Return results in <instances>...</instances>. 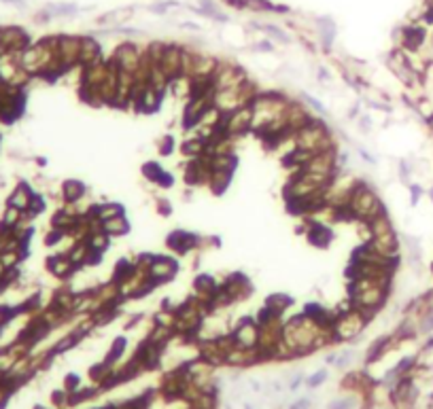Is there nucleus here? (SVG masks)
<instances>
[{
  "label": "nucleus",
  "mask_w": 433,
  "mask_h": 409,
  "mask_svg": "<svg viewBox=\"0 0 433 409\" xmlns=\"http://www.w3.org/2000/svg\"><path fill=\"white\" fill-rule=\"evenodd\" d=\"M155 64L162 68V72L170 81L180 77V72H183V49H178L176 45H166Z\"/></svg>",
  "instance_id": "nucleus-2"
},
{
  "label": "nucleus",
  "mask_w": 433,
  "mask_h": 409,
  "mask_svg": "<svg viewBox=\"0 0 433 409\" xmlns=\"http://www.w3.org/2000/svg\"><path fill=\"white\" fill-rule=\"evenodd\" d=\"M227 5H232V7H238V9H244L246 7V0H225Z\"/></svg>",
  "instance_id": "nucleus-21"
},
{
  "label": "nucleus",
  "mask_w": 433,
  "mask_h": 409,
  "mask_svg": "<svg viewBox=\"0 0 433 409\" xmlns=\"http://www.w3.org/2000/svg\"><path fill=\"white\" fill-rule=\"evenodd\" d=\"M304 100H306V102H308V104H310L312 108H315V111H321V113H325V108H323V104H319L317 100H312V98H308V95H306V98H304Z\"/></svg>",
  "instance_id": "nucleus-20"
},
{
  "label": "nucleus",
  "mask_w": 433,
  "mask_h": 409,
  "mask_svg": "<svg viewBox=\"0 0 433 409\" xmlns=\"http://www.w3.org/2000/svg\"><path fill=\"white\" fill-rule=\"evenodd\" d=\"M198 240L191 235V233H185V231H174L170 237H168V246L174 248L176 252H187L189 248L196 246Z\"/></svg>",
  "instance_id": "nucleus-10"
},
{
  "label": "nucleus",
  "mask_w": 433,
  "mask_h": 409,
  "mask_svg": "<svg viewBox=\"0 0 433 409\" xmlns=\"http://www.w3.org/2000/svg\"><path fill=\"white\" fill-rule=\"evenodd\" d=\"M96 62H102V51L100 45L94 39H81V51H79V64L85 68Z\"/></svg>",
  "instance_id": "nucleus-7"
},
{
  "label": "nucleus",
  "mask_w": 433,
  "mask_h": 409,
  "mask_svg": "<svg viewBox=\"0 0 433 409\" xmlns=\"http://www.w3.org/2000/svg\"><path fill=\"white\" fill-rule=\"evenodd\" d=\"M367 316L363 314V312H359V310H351V312H344L342 316L335 318L333 322V335L335 337H340V339H348V337H353V335H357L361 329H363V324H365Z\"/></svg>",
  "instance_id": "nucleus-1"
},
{
  "label": "nucleus",
  "mask_w": 433,
  "mask_h": 409,
  "mask_svg": "<svg viewBox=\"0 0 433 409\" xmlns=\"http://www.w3.org/2000/svg\"><path fill=\"white\" fill-rule=\"evenodd\" d=\"M429 195H431V199H433V189H431V191H429Z\"/></svg>",
  "instance_id": "nucleus-24"
},
{
  "label": "nucleus",
  "mask_w": 433,
  "mask_h": 409,
  "mask_svg": "<svg viewBox=\"0 0 433 409\" xmlns=\"http://www.w3.org/2000/svg\"><path fill=\"white\" fill-rule=\"evenodd\" d=\"M425 41V30L420 28V26H410V28H406L404 30V45H406V49H418L420 45H423Z\"/></svg>",
  "instance_id": "nucleus-11"
},
{
  "label": "nucleus",
  "mask_w": 433,
  "mask_h": 409,
  "mask_svg": "<svg viewBox=\"0 0 433 409\" xmlns=\"http://www.w3.org/2000/svg\"><path fill=\"white\" fill-rule=\"evenodd\" d=\"M261 30H263V32H268L270 36H274V39H276V41H281V43H287V41H289V39H287V34H285V32H281L276 26H261Z\"/></svg>",
  "instance_id": "nucleus-18"
},
{
  "label": "nucleus",
  "mask_w": 433,
  "mask_h": 409,
  "mask_svg": "<svg viewBox=\"0 0 433 409\" xmlns=\"http://www.w3.org/2000/svg\"><path fill=\"white\" fill-rule=\"evenodd\" d=\"M144 174H149L147 178H151V180H155V183H158L160 176L164 174V170H162L158 163H147V165H144Z\"/></svg>",
  "instance_id": "nucleus-17"
},
{
  "label": "nucleus",
  "mask_w": 433,
  "mask_h": 409,
  "mask_svg": "<svg viewBox=\"0 0 433 409\" xmlns=\"http://www.w3.org/2000/svg\"><path fill=\"white\" fill-rule=\"evenodd\" d=\"M147 274H149V278L158 284V282H166V280H170L172 276L176 274V263L172 259H164V257H158V259H153L149 263V267H147Z\"/></svg>",
  "instance_id": "nucleus-4"
},
{
  "label": "nucleus",
  "mask_w": 433,
  "mask_h": 409,
  "mask_svg": "<svg viewBox=\"0 0 433 409\" xmlns=\"http://www.w3.org/2000/svg\"><path fill=\"white\" fill-rule=\"evenodd\" d=\"M121 206L119 203H104V206H96L91 208V214L96 216L98 221H108V219H115V216H121Z\"/></svg>",
  "instance_id": "nucleus-14"
},
{
  "label": "nucleus",
  "mask_w": 433,
  "mask_h": 409,
  "mask_svg": "<svg viewBox=\"0 0 433 409\" xmlns=\"http://www.w3.org/2000/svg\"><path fill=\"white\" fill-rule=\"evenodd\" d=\"M32 197H34V193H32V191H30L26 185H19V187L13 191V193L9 195L7 206H13V208H17V210H21V212H28Z\"/></svg>",
  "instance_id": "nucleus-9"
},
{
  "label": "nucleus",
  "mask_w": 433,
  "mask_h": 409,
  "mask_svg": "<svg viewBox=\"0 0 433 409\" xmlns=\"http://www.w3.org/2000/svg\"><path fill=\"white\" fill-rule=\"evenodd\" d=\"M308 240L315 246H327L329 240H331V231L325 225H312L310 231H308Z\"/></svg>",
  "instance_id": "nucleus-13"
},
{
  "label": "nucleus",
  "mask_w": 433,
  "mask_h": 409,
  "mask_svg": "<svg viewBox=\"0 0 433 409\" xmlns=\"http://www.w3.org/2000/svg\"><path fill=\"white\" fill-rule=\"evenodd\" d=\"M433 329V310H429L420 320V331H431Z\"/></svg>",
  "instance_id": "nucleus-19"
},
{
  "label": "nucleus",
  "mask_w": 433,
  "mask_h": 409,
  "mask_svg": "<svg viewBox=\"0 0 433 409\" xmlns=\"http://www.w3.org/2000/svg\"><path fill=\"white\" fill-rule=\"evenodd\" d=\"M234 339L238 344V348H253L259 342V329L253 320H242V324L236 329Z\"/></svg>",
  "instance_id": "nucleus-6"
},
{
  "label": "nucleus",
  "mask_w": 433,
  "mask_h": 409,
  "mask_svg": "<svg viewBox=\"0 0 433 409\" xmlns=\"http://www.w3.org/2000/svg\"><path fill=\"white\" fill-rule=\"evenodd\" d=\"M412 193H414V195H412V201H418V195H420V189H418V187H412Z\"/></svg>",
  "instance_id": "nucleus-22"
},
{
  "label": "nucleus",
  "mask_w": 433,
  "mask_h": 409,
  "mask_svg": "<svg viewBox=\"0 0 433 409\" xmlns=\"http://www.w3.org/2000/svg\"><path fill=\"white\" fill-rule=\"evenodd\" d=\"M289 305H291V299H289L287 295H283V293L270 295V297H268V301H266V308H268L270 312H274L276 316L283 314V312H285Z\"/></svg>",
  "instance_id": "nucleus-16"
},
{
  "label": "nucleus",
  "mask_w": 433,
  "mask_h": 409,
  "mask_svg": "<svg viewBox=\"0 0 433 409\" xmlns=\"http://www.w3.org/2000/svg\"><path fill=\"white\" fill-rule=\"evenodd\" d=\"M102 231L108 235H123L128 231V221L123 216H115V219H108L102 223Z\"/></svg>",
  "instance_id": "nucleus-15"
},
{
  "label": "nucleus",
  "mask_w": 433,
  "mask_h": 409,
  "mask_svg": "<svg viewBox=\"0 0 433 409\" xmlns=\"http://www.w3.org/2000/svg\"><path fill=\"white\" fill-rule=\"evenodd\" d=\"M62 191H64V199L68 203H75V201H79L83 195H85V185L79 183V180H66Z\"/></svg>",
  "instance_id": "nucleus-12"
},
{
  "label": "nucleus",
  "mask_w": 433,
  "mask_h": 409,
  "mask_svg": "<svg viewBox=\"0 0 433 409\" xmlns=\"http://www.w3.org/2000/svg\"><path fill=\"white\" fill-rule=\"evenodd\" d=\"M429 125H431V127H433V117H429Z\"/></svg>",
  "instance_id": "nucleus-23"
},
{
  "label": "nucleus",
  "mask_w": 433,
  "mask_h": 409,
  "mask_svg": "<svg viewBox=\"0 0 433 409\" xmlns=\"http://www.w3.org/2000/svg\"><path fill=\"white\" fill-rule=\"evenodd\" d=\"M140 59H142V55L136 51V47L132 43L119 45L115 49V53H113V62L117 64V68L121 72H130V75H136V72H138Z\"/></svg>",
  "instance_id": "nucleus-3"
},
{
  "label": "nucleus",
  "mask_w": 433,
  "mask_h": 409,
  "mask_svg": "<svg viewBox=\"0 0 433 409\" xmlns=\"http://www.w3.org/2000/svg\"><path fill=\"white\" fill-rule=\"evenodd\" d=\"M136 106L140 108V111H144V113H151V111H155V108L160 106V100H162V91L158 89V87H153L151 83H147V85H142V87H138L136 91Z\"/></svg>",
  "instance_id": "nucleus-5"
},
{
  "label": "nucleus",
  "mask_w": 433,
  "mask_h": 409,
  "mask_svg": "<svg viewBox=\"0 0 433 409\" xmlns=\"http://www.w3.org/2000/svg\"><path fill=\"white\" fill-rule=\"evenodd\" d=\"M47 267H49V271L55 276V278H68V276L75 274L77 265L70 261L68 255H59V257H51L49 263H47Z\"/></svg>",
  "instance_id": "nucleus-8"
}]
</instances>
